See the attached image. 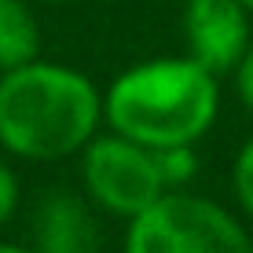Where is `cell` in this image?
I'll use <instances>...</instances> for the list:
<instances>
[{
  "label": "cell",
  "mask_w": 253,
  "mask_h": 253,
  "mask_svg": "<svg viewBox=\"0 0 253 253\" xmlns=\"http://www.w3.org/2000/svg\"><path fill=\"white\" fill-rule=\"evenodd\" d=\"M235 88H239V99L246 103V110L253 114V44L246 48V55L235 66Z\"/></svg>",
  "instance_id": "cell-11"
},
{
  "label": "cell",
  "mask_w": 253,
  "mask_h": 253,
  "mask_svg": "<svg viewBox=\"0 0 253 253\" xmlns=\"http://www.w3.org/2000/svg\"><path fill=\"white\" fill-rule=\"evenodd\" d=\"M158 165H162V176L165 187L176 191L191 184V176L198 172V158H195V143H180V147H162L158 151Z\"/></svg>",
  "instance_id": "cell-8"
},
{
  "label": "cell",
  "mask_w": 253,
  "mask_h": 253,
  "mask_svg": "<svg viewBox=\"0 0 253 253\" xmlns=\"http://www.w3.org/2000/svg\"><path fill=\"white\" fill-rule=\"evenodd\" d=\"M121 253H253V239L220 202L176 187L128 220Z\"/></svg>",
  "instance_id": "cell-3"
},
{
  "label": "cell",
  "mask_w": 253,
  "mask_h": 253,
  "mask_svg": "<svg viewBox=\"0 0 253 253\" xmlns=\"http://www.w3.org/2000/svg\"><path fill=\"white\" fill-rule=\"evenodd\" d=\"M231 187H235V198H239L242 213L253 220V136L239 147V154H235V165H231Z\"/></svg>",
  "instance_id": "cell-9"
},
{
  "label": "cell",
  "mask_w": 253,
  "mask_h": 253,
  "mask_svg": "<svg viewBox=\"0 0 253 253\" xmlns=\"http://www.w3.org/2000/svg\"><path fill=\"white\" fill-rule=\"evenodd\" d=\"M0 253H37L30 246H19V242H0Z\"/></svg>",
  "instance_id": "cell-12"
},
{
  "label": "cell",
  "mask_w": 253,
  "mask_h": 253,
  "mask_svg": "<svg viewBox=\"0 0 253 253\" xmlns=\"http://www.w3.org/2000/svg\"><path fill=\"white\" fill-rule=\"evenodd\" d=\"M81 180L84 191L103 213L132 220L147 206L165 195V176L158 165V151L136 143V139L110 132L92 136L81 151Z\"/></svg>",
  "instance_id": "cell-4"
},
{
  "label": "cell",
  "mask_w": 253,
  "mask_h": 253,
  "mask_svg": "<svg viewBox=\"0 0 253 253\" xmlns=\"http://www.w3.org/2000/svg\"><path fill=\"white\" fill-rule=\"evenodd\" d=\"M184 37L191 59L216 77L231 74L250 48V11L239 0H187Z\"/></svg>",
  "instance_id": "cell-5"
},
{
  "label": "cell",
  "mask_w": 253,
  "mask_h": 253,
  "mask_svg": "<svg viewBox=\"0 0 253 253\" xmlns=\"http://www.w3.org/2000/svg\"><path fill=\"white\" fill-rule=\"evenodd\" d=\"M216 74L191 55H162L128 66L103 92V121L110 132L162 147L198 143L216 121Z\"/></svg>",
  "instance_id": "cell-2"
},
{
  "label": "cell",
  "mask_w": 253,
  "mask_h": 253,
  "mask_svg": "<svg viewBox=\"0 0 253 253\" xmlns=\"http://www.w3.org/2000/svg\"><path fill=\"white\" fill-rule=\"evenodd\" d=\"M103 121V92L66 63L30 59L0 74V147L26 162L84 151Z\"/></svg>",
  "instance_id": "cell-1"
},
{
  "label": "cell",
  "mask_w": 253,
  "mask_h": 253,
  "mask_svg": "<svg viewBox=\"0 0 253 253\" xmlns=\"http://www.w3.org/2000/svg\"><path fill=\"white\" fill-rule=\"evenodd\" d=\"M15 209H19V176L0 162V231L15 216Z\"/></svg>",
  "instance_id": "cell-10"
},
{
  "label": "cell",
  "mask_w": 253,
  "mask_h": 253,
  "mask_svg": "<svg viewBox=\"0 0 253 253\" xmlns=\"http://www.w3.org/2000/svg\"><path fill=\"white\" fill-rule=\"evenodd\" d=\"M37 19L26 0H0V74L37 59Z\"/></svg>",
  "instance_id": "cell-7"
},
{
  "label": "cell",
  "mask_w": 253,
  "mask_h": 253,
  "mask_svg": "<svg viewBox=\"0 0 253 253\" xmlns=\"http://www.w3.org/2000/svg\"><path fill=\"white\" fill-rule=\"evenodd\" d=\"M239 4H242V7H246V11H253V0H239Z\"/></svg>",
  "instance_id": "cell-13"
},
{
  "label": "cell",
  "mask_w": 253,
  "mask_h": 253,
  "mask_svg": "<svg viewBox=\"0 0 253 253\" xmlns=\"http://www.w3.org/2000/svg\"><path fill=\"white\" fill-rule=\"evenodd\" d=\"M95 220L74 195H51L37 216V253H95Z\"/></svg>",
  "instance_id": "cell-6"
}]
</instances>
